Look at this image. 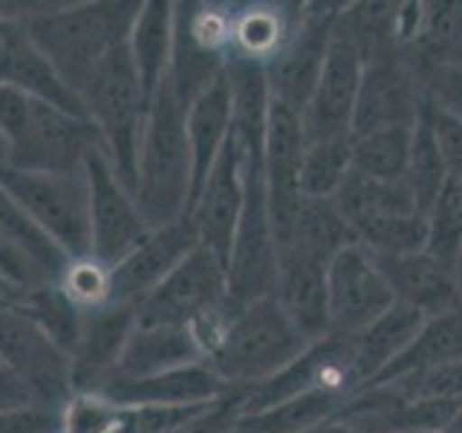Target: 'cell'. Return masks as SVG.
I'll list each match as a JSON object with an SVG mask.
<instances>
[{
    "mask_svg": "<svg viewBox=\"0 0 462 433\" xmlns=\"http://www.w3.org/2000/svg\"><path fill=\"white\" fill-rule=\"evenodd\" d=\"M139 9L142 4L98 0V4L43 9L38 14H26L21 23L61 81L81 98L105 58L127 43Z\"/></svg>",
    "mask_w": 462,
    "mask_h": 433,
    "instance_id": "1",
    "label": "cell"
},
{
    "mask_svg": "<svg viewBox=\"0 0 462 433\" xmlns=\"http://www.w3.org/2000/svg\"><path fill=\"white\" fill-rule=\"evenodd\" d=\"M134 199L148 228L182 220L191 202V151H188L185 134V107L173 96L168 78L148 105Z\"/></svg>",
    "mask_w": 462,
    "mask_h": 433,
    "instance_id": "2",
    "label": "cell"
},
{
    "mask_svg": "<svg viewBox=\"0 0 462 433\" xmlns=\"http://www.w3.org/2000/svg\"><path fill=\"white\" fill-rule=\"evenodd\" d=\"M0 136L6 142L12 168L55 173V177L84 173L87 153L101 142L90 119L58 110L4 84H0Z\"/></svg>",
    "mask_w": 462,
    "mask_h": 433,
    "instance_id": "3",
    "label": "cell"
},
{
    "mask_svg": "<svg viewBox=\"0 0 462 433\" xmlns=\"http://www.w3.org/2000/svg\"><path fill=\"white\" fill-rule=\"evenodd\" d=\"M310 344L281 303L263 298L228 318L206 361L228 390H249L292 364Z\"/></svg>",
    "mask_w": 462,
    "mask_h": 433,
    "instance_id": "4",
    "label": "cell"
},
{
    "mask_svg": "<svg viewBox=\"0 0 462 433\" xmlns=\"http://www.w3.org/2000/svg\"><path fill=\"white\" fill-rule=\"evenodd\" d=\"M81 105L90 124L107 151V159L116 177L134 194L136 188V165L139 148L144 134V119H148V96L142 90L136 76L134 58L127 52V43L116 47L105 64L98 67L93 81L87 84Z\"/></svg>",
    "mask_w": 462,
    "mask_h": 433,
    "instance_id": "5",
    "label": "cell"
},
{
    "mask_svg": "<svg viewBox=\"0 0 462 433\" xmlns=\"http://www.w3.org/2000/svg\"><path fill=\"white\" fill-rule=\"evenodd\" d=\"M226 289V266L211 252L194 249L148 298L136 303V324L194 329L208 358L228 321Z\"/></svg>",
    "mask_w": 462,
    "mask_h": 433,
    "instance_id": "6",
    "label": "cell"
},
{
    "mask_svg": "<svg viewBox=\"0 0 462 433\" xmlns=\"http://www.w3.org/2000/svg\"><path fill=\"white\" fill-rule=\"evenodd\" d=\"M243 211L226 266L228 318L254 300L274 295L278 283V240H274L263 162H243Z\"/></svg>",
    "mask_w": 462,
    "mask_h": 433,
    "instance_id": "7",
    "label": "cell"
},
{
    "mask_svg": "<svg viewBox=\"0 0 462 433\" xmlns=\"http://www.w3.org/2000/svg\"><path fill=\"white\" fill-rule=\"evenodd\" d=\"M0 188L18 202L41 235H47L69 260L90 257V216H87V180L55 173L18 170L0 165Z\"/></svg>",
    "mask_w": 462,
    "mask_h": 433,
    "instance_id": "8",
    "label": "cell"
},
{
    "mask_svg": "<svg viewBox=\"0 0 462 433\" xmlns=\"http://www.w3.org/2000/svg\"><path fill=\"white\" fill-rule=\"evenodd\" d=\"M84 180L87 216H90V257H96L101 266L113 269L136 249L151 228L144 226L134 194L116 177L101 142L87 153Z\"/></svg>",
    "mask_w": 462,
    "mask_h": 433,
    "instance_id": "9",
    "label": "cell"
},
{
    "mask_svg": "<svg viewBox=\"0 0 462 433\" xmlns=\"http://www.w3.org/2000/svg\"><path fill=\"white\" fill-rule=\"evenodd\" d=\"M422 101V76H419V67L408 47L396 43V47L365 58L353 115V136L379 127H413Z\"/></svg>",
    "mask_w": 462,
    "mask_h": 433,
    "instance_id": "10",
    "label": "cell"
},
{
    "mask_svg": "<svg viewBox=\"0 0 462 433\" xmlns=\"http://www.w3.org/2000/svg\"><path fill=\"white\" fill-rule=\"evenodd\" d=\"M0 361L41 408L58 410L72 393L69 355L58 350L14 303H0Z\"/></svg>",
    "mask_w": 462,
    "mask_h": 433,
    "instance_id": "11",
    "label": "cell"
},
{
    "mask_svg": "<svg viewBox=\"0 0 462 433\" xmlns=\"http://www.w3.org/2000/svg\"><path fill=\"white\" fill-rule=\"evenodd\" d=\"M341 9L344 4H303L298 32L286 43V50L263 67L272 101L295 110L298 115L307 110L315 84L321 78L332 29H336Z\"/></svg>",
    "mask_w": 462,
    "mask_h": 433,
    "instance_id": "12",
    "label": "cell"
},
{
    "mask_svg": "<svg viewBox=\"0 0 462 433\" xmlns=\"http://www.w3.org/2000/svg\"><path fill=\"white\" fill-rule=\"evenodd\" d=\"M396 303L375 257L361 243L341 249L327 266L329 332L353 338Z\"/></svg>",
    "mask_w": 462,
    "mask_h": 433,
    "instance_id": "13",
    "label": "cell"
},
{
    "mask_svg": "<svg viewBox=\"0 0 462 433\" xmlns=\"http://www.w3.org/2000/svg\"><path fill=\"white\" fill-rule=\"evenodd\" d=\"M307 153V134L295 110L272 101L269 127H266V151H263V180L266 199L272 214L274 240L286 243L292 235L298 211H300V165Z\"/></svg>",
    "mask_w": 462,
    "mask_h": 433,
    "instance_id": "14",
    "label": "cell"
},
{
    "mask_svg": "<svg viewBox=\"0 0 462 433\" xmlns=\"http://www.w3.org/2000/svg\"><path fill=\"white\" fill-rule=\"evenodd\" d=\"M361 72H365V55L350 41L338 38L336 29H332L321 78L315 84V93L307 110L300 113L307 142L353 136V115H356Z\"/></svg>",
    "mask_w": 462,
    "mask_h": 433,
    "instance_id": "15",
    "label": "cell"
},
{
    "mask_svg": "<svg viewBox=\"0 0 462 433\" xmlns=\"http://www.w3.org/2000/svg\"><path fill=\"white\" fill-rule=\"evenodd\" d=\"M194 249H199V240L188 216L151 228L136 249L110 269V303L136 309V303L148 298Z\"/></svg>",
    "mask_w": 462,
    "mask_h": 433,
    "instance_id": "16",
    "label": "cell"
},
{
    "mask_svg": "<svg viewBox=\"0 0 462 433\" xmlns=\"http://www.w3.org/2000/svg\"><path fill=\"white\" fill-rule=\"evenodd\" d=\"M240 211H243V168H240L237 144L235 139H228L226 151L214 162L202 191L197 194V199L185 214L194 223L199 249L211 252L223 266H228Z\"/></svg>",
    "mask_w": 462,
    "mask_h": 433,
    "instance_id": "17",
    "label": "cell"
},
{
    "mask_svg": "<svg viewBox=\"0 0 462 433\" xmlns=\"http://www.w3.org/2000/svg\"><path fill=\"white\" fill-rule=\"evenodd\" d=\"M0 84L87 119L81 98L61 81L47 55L29 38L21 18L12 14H0Z\"/></svg>",
    "mask_w": 462,
    "mask_h": 433,
    "instance_id": "18",
    "label": "cell"
},
{
    "mask_svg": "<svg viewBox=\"0 0 462 433\" xmlns=\"http://www.w3.org/2000/svg\"><path fill=\"white\" fill-rule=\"evenodd\" d=\"M136 327V309L107 303V307L84 312L81 336L69 355L72 390H98L110 382L119 355Z\"/></svg>",
    "mask_w": 462,
    "mask_h": 433,
    "instance_id": "19",
    "label": "cell"
},
{
    "mask_svg": "<svg viewBox=\"0 0 462 433\" xmlns=\"http://www.w3.org/2000/svg\"><path fill=\"white\" fill-rule=\"evenodd\" d=\"M274 300L292 318V324L310 341L329 336V307H327V263L295 245L278 249V283Z\"/></svg>",
    "mask_w": 462,
    "mask_h": 433,
    "instance_id": "20",
    "label": "cell"
},
{
    "mask_svg": "<svg viewBox=\"0 0 462 433\" xmlns=\"http://www.w3.org/2000/svg\"><path fill=\"white\" fill-rule=\"evenodd\" d=\"M98 393L125 408H194L226 396L228 387L217 379L208 361H199V364L148 375V379H110Z\"/></svg>",
    "mask_w": 462,
    "mask_h": 433,
    "instance_id": "21",
    "label": "cell"
},
{
    "mask_svg": "<svg viewBox=\"0 0 462 433\" xmlns=\"http://www.w3.org/2000/svg\"><path fill=\"white\" fill-rule=\"evenodd\" d=\"M390 292L399 303L422 312L425 318L442 315L462 303V289L457 281V269L442 266L425 252L399 254V257H375Z\"/></svg>",
    "mask_w": 462,
    "mask_h": 433,
    "instance_id": "22",
    "label": "cell"
},
{
    "mask_svg": "<svg viewBox=\"0 0 462 433\" xmlns=\"http://www.w3.org/2000/svg\"><path fill=\"white\" fill-rule=\"evenodd\" d=\"M199 361H206V350L194 329L136 324L110 379H148V375H162Z\"/></svg>",
    "mask_w": 462,
    "mask_h": 433,
    "instance_id": "23",
    "label": "cell"
},
{
    "mask_svg": "<svg viewBox=\"0 0 462 433\" xmlns=\"http://www.w3.org/2000/svg\"><path fill=\"white\" fill-rule=\"evenodd\" d=\"M185 134L191 151V202L206 185L214 162L226 151L231 139V90L223 78H217L206 93H199L185 110ZM188 202V208H191Z\"/></svg>",
    "mask_w": 462,
    "mask_h": 433,
    "instance_id": "24",
    "label": "cell"
},
{
    "mask_svg": "<svg viewBox=\"0 0 462 433\" xmlns=\"http://www.w3.org/2000/svg\"><path fill=\"white\" fill-rule=\"evenodd\" d=\"M303 18V4H245L235 9L231 55L266 67L292 41Z\"/></svg>",
    "mask_w": 462,
    "mask_h": 433,
    "instance_id": "25",
    "label": "cell"
},
{
    "mask_svg": "<svg viewBox=\"0 0 462 433\" xmlns=\"http://www.w3.org/2000/svg\"><path fill=\"white\" fill-rule=\"evenodd\" d=\"M425 321L428 318L422 312H416L396 300L384 315H379L370 327H365L358 336L350 338L358 390L370 384L390 361L408 350V344L419 336V329H422Z\"/></svg>",
    "mask_w": 462,
    "mask_h": 433,
    "instance_id": "26",
    "label": "cell"
},
{
    "mask_svg": "<svg viewBox=\"0 0 462 433\" xmlns=\"http://www.w3.org/2000/svg\"><path fill=\"white\" fill-rule=\"evenodd\" d=\"M454 361H462V303L442 315L428 318L422 329H419V336L408 344V350L390 361V364L365 387L387 384V382L402 379V375L425 373L442 364H454Z\"/></svg>",
    "mask_w": 462,
    "mask_h": 433,
    "instance_id": "27",
    "label": "cell"
},
{
    "mask_svg": "<svg viewBox=\"0 0 462 433\" xmlns=\"http://www.w3.org/2000/svg\"><path fill=\"white\" fill-rule=\"evenodd\" d=\"M127 52H130V58H134L142 90L151 101L153 93L168 78V69H171L173 4H165V0L142 4L134 26H130V35H127Z\"/></svg>",
    "mask_w": 462,
    "mask_h": 433,
    "instance_id": "28",
    "label": "cell"
},
{
    "mask_svg": "<svg viewBox=\"0 0 462 433\" xmlns=\"http://www.w3.org/2000/svg\"><path fill=\"white\" fill-rule=\"evenodd\" d=\"M350 399L338 390H307L295 399H286L266 410L240 416L235 433H307L318 425L329 422L344 401Z\"/></svg>",
    "mask_w": 462,
    "mask_h": 433,
    "instance_id": "29",
    "label": "cell"
},
{
    "mask_svg": "<svg viewBox=\"0 0 462 433\" xmlns=\"http://www.w3.org/2000/svg\"><path fill=\"white\" fill-rule=\"evenodd\" d=\"M408 52L419 67V76L430 67H462V4L442 0V4H422V21Z\"/></svg>",
    "mask_w": 462,
    "mask_h": 433,
    "instance_id": "30",
    "label": "cell"
},
{
    "mask_svg": "<svg viewBox=\"0 0 462 433\" xmlns=\"http://www.w3.org/2000/svg\"><path fill=\"white\" fill-rule=\"evenodd\" d=\"M332 202H336V208L341 211L344 220L350 223L353 235L361 226L379 220V216L419 211L411 188L404 182H375V180L361 177L356 170H350V177L344 180V185L338 188V194L332 197Z\"/></svg>",
    "mask_w": 462,
    "mask_h": 433,
    "instance_id": "31",
    "label": "cell"
},
{
    "mask_svg": "<svg viewBox=\"0 0 462 433\" xmlns=\"http://www.w3.org/2000/svg\"><path fill=\"white\" fill-rule=\"evenodd\" d=\"M413 127H379L350 136L353 170L375 182H404L411 165Z\"/></svg>",
    "mask_w": 462,
    "mask_h": 433,
    "instance_id": "32",
    "label": "cell"
},
{
    "mask_svg": "<svg viewBox=\"0 0 462 433\" xmlns=\"http://www.w3.org/2000/svg\"><path fill=\"white\" fill-rule=\"evenodd\" d=\"M353 243H358V240L353 235L350 223H346L341 211L336 208V202L303 197L292 235H289V240L281 243L278 249H283V245H295V249L324 260L329 266V260Z\"/></svg>",
    "mask_w": 462,
    "mask_h": 433,
    "instance_id": "33",
    "label": "cell"
},
{
    "mask_svg": "<svg viewBox=\"0 0 462 433\" xmlns=\"http://www.w3.org/2000/svg\"><path fill=\"white\" fill-rule=\"evenodd\" d=\"M29 321H32L43 336H47L58 350H64L67 355H72L81 336V321L84 312L72 303L58 283H41L35 289L23 292L18 300H14Z\"/></svg>",
    "mask_w": 462,
    "mask_h": 433,
    "instance_id": "34",
    "label": "cell"
},
{
    "mask_svg": "<svg viewBox=\"0 0 462 433\" xmlns=\"http://www.w3.org/2000/svg\"><path fill=\"white\" fill-rule=\"evenodd\" d=\"M399 6L402 4H350L336 21V35L370 58L399 43Z\"/></svg>",
    "mask_w": 462,
    "mask_h": 433,
    "instance_id": "35",
    "label": "cell"
},
{
    "mask_svg": "<svg viewBox=\"0 0 462 433\" xmlns=\"http://www.w3.org/2000/svg\"><path fill=\"white\" fill-rule=\"evenodd\" d=\"M451 182L448 177V168L442 162L439 144L433 139V130L425 119V113L419 110V119L413 124V144H411V165H408V177L404 185L411 188V194L416 199V208L428 216L433 208V202L439 199L445 191V185Z\"/></svg>",
    "mask_w": 462,
    "mask_h": 433,
    "instance_id": "36",
    "label": "cell"
},
{
    "mask_svg": "<svg viewBox=\"0 0 462 433\" xmlns=\"http://www.w3.org/2000/svg\"><path fill=\"white\" fill-rule=\"evenodd\" d=\"M353 170L350 136L307 142L300 165V194L307 199H332Z\"/></svg>",
    "mask_w": 462,
    "mask_h": 433,
    "instance_id": "37",
    "label": "cell"
},
{
    "mask_svg": "<svg viewBox=\"0 0 462 433\" xmlns=\"http://www.w3.org/2000/svg\"><path fill=\"white\" fill-rule=\"evenodd\" d=\"M130 408L96 390H72L58 408V433H125Z\"/></svg>",
    "mask_w": 462,
    "mask_h": 433,
    "instance_id": "38",
    "label": "cell"
},
{
    "mask_svg": "<svg viewBox=\"0 0 462 433\" xmlns=\"http://www.w3.org/2000/svg\"><path fill=\"white\" fill-rule=\"evenodd\" d=\"M0 228H4L6 235L35 260L52 283H58V278H61L69 263V257L58 249L47 235H41V228L29 220L26 211L4 191V188H0Z\"/></svg>",
    "mask_w": 462,
    "mask_h": 433,
    "instance_id": "39",
    "label": "cell"
},
{
    "mask_svg": "<svg viewBox=\"0 0 462 433\" xmlns=\"http://www.w3.org/2000/svg\"><path fill=\"white\" fill-rule=\"evenodd\" d=\"M425 254L448 269H457L462 260V188L454 180L445 185V191L428 211Z\"/></svg>",
    "mask_w": 462,
    "mask_h": 433,
    "instance_id": "40",
    "label": "cell"
},
{
    "mask_svg": "<svg viewBox=\"0 0 462 433\" xmlns=\"http://www.w3.org/2000/svg\"><path fill=\"white\" fill-rule=\"evenodd\" d=\"M58 286L81 312H93L110 303V269L101 266L96 257L69 260Z\"/></svg>",
    "mask_w": 462,
    "mask_h": 433,
    "instance_id": "41",
    "label": "cell"
},
{
    "mask_svg": "<svg viewBox=\"0 0 462 433\" xmlns=\"http://www.w3.org/2000/svg\"><path fill=\"white\" fill-rule=\"evenodd\" d=\"M404 399H439V401H462V361L442 364L425 373L402 375L387 382Z\"/></svg>",
    "mask_w": 462,
    "mask_h": 433,
    "instance_id": "42",
    "label": "cell"
},
{
    "mask_svg": "<svg viewBox=\"0 0 462 433\" xmlns=\"http://www.w3.org/2000/svg\"><path fill=\"white\" fill-rule=\"evenodd\" d=\"M422 90L430 107H437L462 122V67L459 64L425 69Z\"/></svg>",
    "mask_w": 462,
    "mask_h": 433,
    "instance_id": "43",
    "label": "cell"
},
{
    "mask_svg": "<svg viewBox=\"0 0 462 433\" xmlns=\"http://www.w3.org/2000/svg\"><path fill=\"white\" fill-rule=\"evenodd\" d=\"M422 113L433 130V139L439 144L442 162L448 168V177L462 182V122L448 115L437 107H430L428 101H422Z\"/></svg>",
    "mask_w": 462,
    "mask_h": 433,
    "instance_id": "44",
    "label": "cell"
},
{
    "mask_svg": "<svg viewBox=\"0 0 462 433\" xmlns=\"http://www.w3.org/2000/svg\"><path fill=\"white\" fill-rule=\"evenodd\" d=\"M0 433H58V410L41 404L0 410Z\"/></svg>",
    "mask_w": 462,
    "mask_h": 433,
    "instance_id": "45",
    "label": "cell"
},
{
    "mask_svg": "<svg viewBox=\"0 0 462 433\" xmlns=\"http://www.w3.org/2000/svg\"><path fill=\"white\" fill-rule=\"evenodd\" d=\"M23 404H35V401L26 393V387L6 370L4 361H0V410L23 408Z\"/></svg>",
    "mask_w": 462,
    "mask_h": 433,
    "instance_id": "46",
    "label": "cell"
},
{
    "mask_svg": "<svg viewBox=\"0 0 462 433\" xmlns=\"http://www.w3.org/2000/svg\"><path fill=\"white\" fill-rule=\"evenodd\" d=\"M307 433H367V430L346 425V422H341V419H329V422L318 425V428H312V430H307Z\"/></svg>",
    "mask_w": 462,
    "mask_h": 433,
    "instance_id": "47",
    "label": "cell"
},
{
    "mask_svg": "<svg viewBox=\"0 0 462 433\" xmlns=\"http://www.w3.org/2000/svg\"><path fill=\"white\" fill-rule=\"evenodd\" d=\"M21 295L18 292H14V289H9L4 281H0V303H14V300H18Z\"/></svg>",
    "mask_w": 462,
    "mask_h": 433,
    "instance_id": "48",
    "label": "cell"
},
{
    "mask_svg": "<svg viewBox=\"0 0 462 433\" xmlns=\"http://www.w3.org/2000/svg\"><path fill=\"white\" fill-rule=\"evenodd\" d=\"M439 433H462V410L451 419V422H448Z\"/></svg>",
    "mask_w": 462,
    "mask_h": 433,
    "instance_id": "49",
    "label": "cell"
},
{
    "mask_svg": "<svg viewBox=\"0 0 462 433\" xmlns=\"http://www.w3.org/2000/svg\"><path fill=\"white\" fill-rule=\"evenodd\" d=\"M0 165H9V151H6L4 136H0Z\"/></svg>",
    "mask_w": 462,
    "mask_h": 433,
    "instance_id": "50",
    "label": "cell"
},
{
    "mask_svg": "<svg viewBox=\"0 0 462 433\" xmlns=\"http://www.w3.org/2000/svg\"><path fill=\"white\" fill-rule=\"evenodd\" d=\"M457 281H459V289H462V260L457 263Z\"/></svg>",
    "mask_w": 462,
    "mask_h": 433,
    "instance_id": "51",
    "label": "cell"
},
{
    "mask_svg": "<svg viewBox=\"0 0 462 433\" xmlns=\"http://www.w3.org/2000/svg\"><path fill=\"white\" fill-rule=\"evenodd\" d=\"M454 182H457V180H454ZM459 188H462V182H459Z\"/></svg>",
    "mask_w": 462,
    "mask_h": 433,
    "instance_id": "52",
    "label": "cell"
},
{
    "mask_svg": "<svg viewBox=\"0 0 462 433\" xmlns=\"http://www.w3.org/2000/svg\"><path fill=\"white\" fill-rule=\"evenodd\" d=\"M416 433H422V430H416Z\"/></svg>",
    "mask_w": 462,
    "mask_h": 433,
    "instance_id": "53",
    "label": "cell"
}]
</instances>
